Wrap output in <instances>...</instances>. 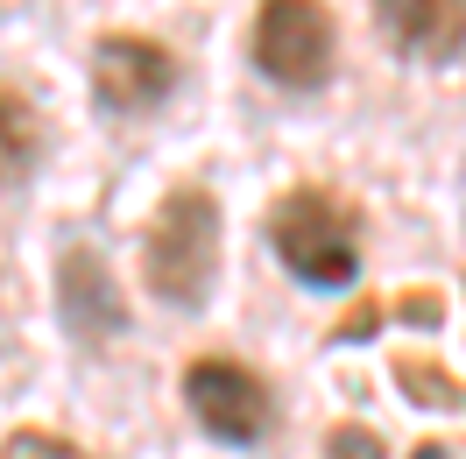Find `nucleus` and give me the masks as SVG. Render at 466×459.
I'll use <instances>...</instances> for the list:
<instances>
[{"mask_svg":"<svg viewBox=\"0 0 466 459\" xmlns=\"http://www.w3.org/2000/svg\"><path fill=\"white\" fill-rule=\"evenodd\" d=\"M142 276L177 311H198L212 297V276H219V205L205 191H170L156 205V219L142 233Z\"/></svg>","mask_w":466,"mask_h":459,"instance_id":"nucleus-1","label":"nucleus"},{"mask_svg":"<svg viewBox=\"0 0 466 459\" xmlns=\"http://www.w3.org/2000/svg\"><path fill=\"white\" fill-rule=\"evenodd\" d=\"M268 248H276V261L297 283H311V290H347L360 276V219H353V205H339L332 191H311V184L276 199Z\"/></svg>","mask_w":466,"mask_h":459,"instance_id":"nucleus-2","label":"nucleus"},{"mask_svg":"<svg viewBox=\"0 0 466 459\" xmlns=\"http://www.w3.org/2000/svg\"><path fill=\"white\" fill-rule=\"evenodd\" d=\"M255 64L276 86H325L332 71V15L319 0H262L255 15Z\"/></svg>","mask_w":466,"mask_h":459,"instance_id":"nucleus-3","label":"nucleus"},{"mask_svg":"<svg viewBox=\"0 0 466 459\" xmlns=\"http://www.w3.org/2000/svg\"><path fill=\"white\" fill-rule=\"evenodd\" d=\"M184 403H191V417H198L219 445H255V438L268 431V389L248 368L219 361V353H212V361H191Z\"/></svg>","mask_w":466,"mask_h":459,"instance_id":"nucleus-4","label":"nucleus"},{"mask_svg":"<svg viewBox=\"0 0 466 459\" xmlns=\"http://www.w3.org/2000/svg\"><path fill=\"white\" fill-rule=\"evenodd\" d=\"M177 86V57L163 43H148V36H99V50H92V92H99V107H114V114H148V107H163Z\"/></svg>","mask_w":466,"mask_h":459,"instance_id":"nucleus-5","label":"nucleus"},{"mask_svg":"<svg viewBox=\"0 0 466 459\" xmlns=\"http://www.w3.org/2000/svg\"><path fill=\"white\" fill-rule=\"evenodd\" d=\"M57 318L92 346L127 332V304H120L114 276H106V261L92 255V248H64V261H57Z\"/></svg>","mask_w":466,"mask_h":459,"instance_id":"nucleus-6","label":"nucleus"},{"mask_svg":"<svg viewBox=\"0 0 466 459\" xmlns=\"http://www.w3.org/2000/svg\"><path fill=\"white\" fill-rule=\"evenodd\" d=\"M381 36L410 57H452L466 43V0H375Z\"/></svg>","mask_w":466,"mask_h":459,"instance_id":"nucleus-7","label":"nucleus"},{"mask_svg":"<svg viewBox=\"0 0 466 459\" xmlns=\"http://www.w3.org/2000/svg\"><path fill=\"white\" fill-rule=\"evenodd\" d=\"M43 156V114L15 86H0V184H22Z\"/></svg>","mask_w":466,"mask_h":459,"instance_id":"nucleus-8","label":"nucleus"},{"mask_svg":"<svg viewBox=\"0 0 466 459\" xmlns=\"http://www.w3.org/2000/svg\"><path fill=\"white\" fill-rule=\"evenodd\" d=\"M0 459H86L71 438H50V431H15L7 445H0Z\"/></svg>","mask_w":466,"mask_h":459,"instance_id":"nucleus-9","label":"nucleus"},{"mask_svg":"<svg viewBox=\"0 0 466 459\" xmlns=\"http://www.w3.org/2000/svg\"><path fill=\"white\" fill-rule=\"evenodd\" d=\"M325 459H381V438L360 424H339L332 438H325Z\"/></svg>","mask_w":466,"mask_h":459,"instance_id":"nucleus-10","label":"nucleus"},{"mask_svg":"<svg viewBox=\"0 0 466 459\" xmlns=\"http://www.w3.org/2000/svg\"><path fill=\"white\" fill-rule=\"evenodd\" d=\"M460 212H466V170H460Z\"/></svg>","mask_w":466,"mask_h":459,"instance_id":"nucleus-11","label":"nucleus"}]
</instances>
